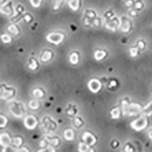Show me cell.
I'll use <instances>...</instances> for the list:
<instances>
[{
  "label": "cell",
  "mask_w": 152,
  "mask_h": 152,
  "mask_svg": "<svg viewBox=\"0 0 152 152\" xmlns=\"http://www.w3.org/2000/svg\"><path fill=\"white\" fill-rule=\"evenodd\" d=\"M108 53L106 50H96L94 53V57L97 61L102 60L106 58Z\"/></svg>",
  "instance_id": "cell-9"
},
{
  "label": "cell",
  "mask_w": 152,
  "mask_h": 152,
  "mask_svg": "<svg viewBox=\"0 0 152 152\" xmlns=\"http://www.w3.org/2000/svg\"><path fill=\"white\" fill-rule=\"evenodd\" d=\"M40 145H41L42 147H45V145H46V142H45V141H42V142H41V144H40Z\"/></svg>",
  "instance_id": "cell-36"
},
{
  "label": "cell",
  "mask_w": 152,
  "mask_h": 152,
  "mask_svg": "<svg viewBox=\"0 0 152 152\" xmlns=\"http://www.w3.org/2000/svg\"><path fill=\"white\" fill-rule=\"evenodd\" d=\"M11 111L14 115L18 118H20L23 116V114L24 113V108L23 104L20 103L14 102L11 106Z\"/></svg>",
  "instance_id": "cell-3"
},
{
  "label": "cell",
  "mask_w": 152,
  "mask_h": 152,
  "mask_svg": "<svg viewBox=\"0 0 152 152\" xmlns=\"http://www.w3.org/2000/svg\"><path fill=\"white\" fill-rule=\"evenodd\" d=\"M118 25L119 23L118 20L116 18H112L109 20V21L106 23L105 27L109 30H111L112 31H116L118 27Z\"/></svg>",
  "instance_id": "cell-8"
},
{
  "label": "cell",
  "mask_w": 152,
  "mask_h": 152,
  "mask_svg": "<svg viewBox=\"0 0 152 152\" xmlns=\"http://www.w3.org/2000/svg\"><path fill=\"white\" fill-rule=\"evenodd\" d=\"M75 124L77 126H79L82 124V122L81 121V119L79 118H76L75 119Z\"/></svg>",
  "instance_id": "cell-31"
},
{
  "label": "cell",
  "mask_w": 152,
  "mask_h": 152,
  "mask_svg": "<svg viewBox=\"0 0 152 152\" xmlns=\"http://www.w3.org/2000/svg\"><path fill=\"white\" fill-rule=\"evenodd\" d=\"M92 24L96 27H99L101 25V20L99 17L94 18L92 21Z\"/></svg>",
  "instance_id": "cell-26"
},
{
  "label": "cell",
  "mask_w": 152,
  "mask_h": 152,
  "mask_svg": "<svg viewBox=\"0 0 152 152\" xmlns=\"http://www.w3.org/2000/svg\"><path fill=\"white\" fill-rule=\"evenodd\" d=\"M116 81H115V80H111L109 86H110L111 87H112V86H116Z\"/></svg>",
  "instance_id": "cell-35"
},
{
  "label": "cell",
  "mask_w": 152,
  "mask_h": 152,
  "mask_svg": "<svg viewBox=\"0 0 152 152\" xmlns=\"http://www.w3.org/2000/svg\"><path fill=\"white\" fill-rule=\"evenodd\" d=\"M2 12L7 15H10L13 13V9L12 7V3L9 2L3 7Z\"/></svg>",
  "instance_id": "cell-14"
},
{
  "label": "cell",
  "mask_w": 152,
  "mask_h": 152,
  "mask_svg": "<svg viewBox=\"0 0 152 152\" xmlns=\"http://www.w3.org/2000/svg\"><path fill=\"white\" fill-rule=\"evenodd\" d=\"M39 102L37 100H32L29 102V107L32 109H37L39 107Z\"/></svg>",
  "instance_id": "cell-23"
},
{
  "label": "cell",
  "mask_w": 152,
  "mask_h": 152,
  "mask_svg": "<svg viewBox=\"0 0 152 152\" xmlns=\"http://www.w3.org/2000/svg\"><path fill=\"white\" fill-rule=\"evenodd\" d=\"M65 137L68 141H72L74 139V133L72 130L68 129L65 132Z\"/></svg>",
  "instance_id": "cell-17"
},
{
  "label": "cell",
  "mask_w": 152,
  "mask_h": 152,
  "mask_svg": "<svg viewBox=\"0 0 152 152\" xmlns=\"http://www.w3.org/2000/svg\"><path fill=\"white\" fill-rule=\"evenodd\" d=\"M53 56L54 54L52 50L49 49H45L42 53L40 59L43 62L46 63L52 60Z\"/></svg>",
  "instance_id": "cell-7"
},
{
  "label": "cell",
  "mask_w": 152,
  "mask_h": 152,
  "mask_svg": "<svg viewBox=\"0 0 152 152\" xmlns=\"http://www.w3.org/2000/svg\"><path fill=\"white\" fill-rule=\"evenodd\" d=\"M89 145L85 144V142H80L79 144V150L80 152H86L88 150H89Z\"/></svg>",
  "instance_id": "cell-22"
},
{
  "label": "cell",
  "mask_w": 152,
  "mask_h": 152,
  "mask_svg": "<svg viewBox=\"0 0 152 152\" xmlns=\"http://www.w3.org/2000/svg\"><path fill=\"white\" fill-rule=\"evenodd\" d=\"M15 91L14 88L7 87L5 85H3L1 90V97L2 99H7L13 96L15 94Z\"/></svg>",
  "instance_id": "cell-4"
},
{
  "label": "cell",
  "mask_w": 152,
  "mask_h": 152,
  "mask_svg": "<svg viewBox=\"0 0 152 152\" xmlns=\"http://www.w3.org/2000/svg\"><path fill=\"white\" fill-rule=\"evenodd\" d=\"M1 127H4V126L6 125L7 124V120L6 119V118H5L4 116H1Z\"/></svg>",
  "instance_id": "cell-29"
},
{
  "label": "cell",
  "mask_w": 152,
  "mask_h": 152,
  "mask_svg": "<svg viewBox=\"0 0 152 152\" xmlns=\"http://www.w3.org/2000/svg\"><path fill=\"white\" fill-rule=\"evenodd\" d=\"M17 150H16L15 148L12 147L11 146H7L4 147L2 152H17Z\"/></svg>",
  "instance_id": "cell-27"
},
{
  "label": "cell",
  "mask_w": 152,
  "mask_h": 152,
  "mask_svg": "<svg viewBox=\"0 0 152 152\" xmlns=\"http://www.w3.org/2000/svg\"><path fill=\"white\" fill-rule=\"evenodd\" d=\"M112 15H113V14H112V12H111V11H108V12H107V13L105 14V17H106L107 18L110 19V18H111Z\"/></svg>",
  "instance_id": "cell-34"
},
{
  "label": "cell",
  "mask_w": 152,
  "mask_h": 152,
  "mask_svg": "<svg viewBox=\"0 0 152 152\" xmlns=\"http://www.w3.org/2000/svg\"><path fill=\"white\" fill-rule=\"evenodd\" d=\"M28 67L31 70H35L39 67V63H38L36 59L32 58L29 61Z\"/></svg>",
  "instance_id": "cell-16"
},
{
  "label": "cell",
  "mask_w": 152,
  "mask_h": 152,
  "mask_svg": "<svg viewBox=\"0 0 152 152\" xmlns=\"http://www.w3.org/2000/svg\"><path fill=\"white\" fill-rule=\"evenodd\" d=\"M88 88L93 93H98L102 88V83L100 80L93 79L88 83Z\"/></svg>",
  "instance_id": "cell-2"
},
{
  "label": "cell",
  "mask_w": 152,
  "mask_h": 152,
  "mask_svg": "<svg viewBox=\"0 0 152 152\" xmlns=\"http://www.w3.org/2000/svg\"><path fill=\"white\" fill-rule=\"evenodd\" d=\"M119 113H120V112H119L118 108L113 109L111 111V115L113 119H118L119 117Z\"/></svg>",
  "instance_id": "cell-24"
},
{
  "label": "cell",
  "mask_w": 152,
  "mask_h": 152,
  "mask_svg": "<svg viewBox=\"0 0 152 152\" xmlns=\"http://www.w3.org/2000/svg\"><path fill=\"white\" fill-rule=\"evenodd\" d=\"M65 34L61 32H54L49 34L46 39L47 41L55 45H58L65 39Z\"/></svg>",
  "instance_id": "cell-1"
},
{
  "label": "cell",
  "mask_w": 152,
  "mask_h": 152,
  "mask_svg": "<svg viewBox=\"0 0 152 152\" xmlns=\"http://www.w3.org/2000/svg\"><path fill=\"white\" fill-rule=\"evenodd\" d=\"M24 125L29 129H34L37 125V121L33 116H29L24 120Z\"/></svg>",
  "instance_id": "cell-5"
},
{
  "label": "cell",
  "mask_w": 152,
  "mask_h": 152,
  "mask_svg": "<svg viewBox=\"0 0 152 152\" xmlns=\"http://www.w3.org/2000/svg\"><path fill=\"white\" fill-rule=\"evenodd\" d=\"M12 142H13L14 145H15L16 147H19L20 145H21L22 143V139L19 137H15L12 139Z\"/></svg>",
  "instance_id": "cell-25"
},
{
  "label": "cell",
  "mask_w": 152,
  "mask_h": 152,
  "mask_svg": "<svg viewBox=\"0 0 152 152\" xmlns=\"http://www.w3.org/2000/svg\"><path fill=\"white\" fill-rule=\"evenodd\" d=\"M85 15L86 17L89 18H96V12L93 10H89L88 9L85 12Z\"/></svg>",
  "instance_id": "cell-19"
},
{
  "label": "cell",
  "mask_w": 152,
  "mask_h": 152,
  "mask_svg": "<svg viewBox=\"0 0 152 152\" xmlns=\"http://www.w3.org/2000/svg\"><path fill=\"white\" fill-rule=\"evenodd\" d=\"M12 142V139L10 137L8 134L3 133L1 135V144L4 147H7Z\"/></svg>",
  "instance_id": "cell-11"
},
{
  "label": "cell",
  "mask_w": 152,
  "mask_h": 152,
  "mask_svg": "<svg viewBox=\"0 0 152 152\" xmlns=\"http://www.w3.org/2000/svg\"><path fill=\"white\" fill-rule=\"evenodd\" d=\"M90 18L85 17V18L84 20V24L85 25H86V26H89V25L91 24V22L90 21Z\"/></svg>",
  "instance_id": "cell-32"
},
{
  "label": "cell",
  "mask_w": 152,
  "mask_h": 152,
  "mask_svg": "<svg viewBox=\"0 0 152 152\" xmlns=\"http://www.w3.org/2000/svg\"><path fill=\"white\" fill-rule=\"evenodd\" d=\"M81 0H69L68 6L73 11H77L81 7Z\"/></svg>",
  "instance_id": "cell-10"
},
{
  "label": "cell",
  "mask_w": 152,
  "mask_h": 152,
  "mask_svg": "<svg viewBox=\"0 0 152 152\" xmlns=\"http://www.w3.org/2000/svg\"><path fill=\"white\" fill-rule=\"evenodd\" d=\"M38 152H54V149L51 147H48L46 148L41 150Z\"/></svg>",
  "instance_id": "cell-30"
},
{
  "label": "cell",
  "mask_w": 152,
  "mask_h": 152,
  "mask_svg": "<svg viewBox=\"0 0 152 152\" xmlns=\"http://www.w3.org/2000/svg\"><path fill=\"white\" fill-rule=\"evenodd\" d=\"M43 1V0H30V3L34 7L38 8L42 6Z\"/></svg>",
  "instance_id": "cell-21"
},
{
  "label": "cell",
  "mask_w": 152,
  "mask_h": 152,
  "mask_svg": "<svg viewBox=\"0 0 152 152\" xmlns=\"http://www.w3.org/2000/svg\"><path fill=\"white\" fill-rule=\"evenodd\" d=\"M79 59H80V56L77 52L74 51L70 54L69 62L72 65H77L79 62Z\"/></svg>",
  "instance_id": "cell-12"
},
{
  "label": "cell",
  "mask_w": 152,
  "mask_h": 152,
  "mask_svg": "<svg viewBox=\"0 0 152 152\" xmlns=\"http://www.w3.org/2000/svg\"><path fill=\"white\" fill-rule=\"evenodd\" d=\"M23 20L26 21V23H29L30 22H31V21L32 20V15H31L30 14L28 13L26 14H25L23 17Z\"/></svg>",
  "instance_id": "cell-28"
},
{
  "label": "cell",
  "mask_w": 152,
  "mask_h": 152,
  "mask_svg": "<svg viewBox=\"0 0 152 152\" xmlns=\"http://www.w3.org/2000/svg\"><path fill=\"white\" fill-rule=\"evenodd\" d=\"M86 152H94V150L93 148H90Z\"/></svg>",
  "instance_id": "cell-37"
},
{
  "label": "cell",
  "mask_w": 152,
  "mask_h": 152,
  "mask_svg": "<svg viewBox=\"0 0 152 152\" xmlns=\"http://www.w3.org/2000/svg\"><path fill=\"white\" fill-rule=\"evenodd\" d=\"M7 30L9 32H10L12 35H18L20 33V29L18 26V25L16 24H11L8 26Z\"/></svg>",
  "instance_id": "cell-13"
},
{
  "label": "cell",
  "mask_w": 152,
  "mask_h": 152,
  "mask_svg": "<svg viewBox=\"0 0 152 152\" xmlns=\"http://www.w3.org/2000/svg\"><path fill=\"white\" fill-rule=\"evenodd\" d=\"M83 139L85 143L88 145H93L96 142L95 137L89 132H85L83 134Z\"/></svg>",
  "instance_id": "cell-6"
},
{
  "label": "cell",
  "mask_w": 152,
  "mask_h": 152,
  "mask_svg": "<svg viewBox=\"0 0 152 152\" xmlns=\"http://www.w3.org/2000/svg\"><path fill=\"white\" fill-rule=\"evenodd\" d=\"M65 0H54V5H53V9L55 11L58 10L61 6L64 3Z\"/></svg>",
  "instance_id": "cell-18"
},
{
  "label": "cell",
  "mask_w": 152,
  "mask_h": 152,
  "mask_svg": "<svg viewBox=\"0 0 152 152\" xmlns=\"http://www.w3.org/2000/svg\"><path fill=\"white\" fill-rule=\"evenodd\" d=\"M17 152H29V151L26 147H22V148L17 150Z\"/></svg>",
  "instance_id": "cell-33"
},
{
  "label": "cell",
  "mask_w": 152,
  "mask_h": 152,
  "mask_svg": "<svg viewBox=\"0 0 152 152\" xmlns=\"http://www.w3.org/2000/svg\"><path fill=\"white\" fill-rule=\"evenodd\" d=\"M33 95L35 98H42L45 95V91L42 88H37L34 89L32 91Z\"/></svg>",
  "instance_id": "cell-15"
},
{
  "label": "cell",
  "mask_w": 152,
  "mask_h": 152,
  "mask_svg": "<svg viewBox=\"0 0 152 152\" xmlns=\"http://www.w3.org/2000/svg\"><path fill=\"white\" fill-rule=\"evenodd\" d=\"M1 39L2 40V42L4 43L8 44L10 43L12 41V38L10 35L7 34H3L1 36Z\"/></svg>",
  "instance_id": "cell-20"
}]
</instances>
